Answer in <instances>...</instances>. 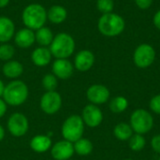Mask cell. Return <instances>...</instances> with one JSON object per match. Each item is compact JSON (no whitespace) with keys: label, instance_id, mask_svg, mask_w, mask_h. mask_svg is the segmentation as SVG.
<instances>
[{"label":"cell","instance_id":"3957f363","mask_svg":"<svg viewBox=\"0 0 160 160\" xmlns=\"http://www.w3.org/2000/svg\"><path fill=\"white\" fill-rule=\"evenodd\" d=\"M49 49L56 59H68L75 51V40L68 33H58L54 36Z\"/></svg>","mask_w":160,"mask_h":160},{"label":"cell","instance_id":"ffe728a7","mask_svg":"<svg viewBox=\"0 0 160 160\" xmlns=\"http://www.w3.org/2000/svg\"><path fill=\"white\" fill-rule=\"evenodd\" d=\"M2 71H3V74L7 78L16 80L22 74L23 66L19 61L9 60L4 64V66L2 68Z\"/></svg>","mask_w":160,"mask_h":160},{"label":"cell","instance_id":"836d02e7","mask_svg":"<svg viewBox=\"0 0 160 160\" xmlns=\"http://www.w3.org/2000/svg\"><path fill=\"white\" fill-rule=\"evenodd\" d=\"M5 138V129L4 128L0 125V142H2Z\"/></svg>","mask_w":160,"mask_h":160},{"label":"cell","instance_id":"7402d4cb","mask_svg":"<svg viewBox=\"0 0 160 160\" xmlns=\"http://www.w3.org/2000/svg\"><path fill=\"white\" fill-rule=\"evenodd\" d=\"M73 145H74L75 153L82 157L88 156L93 151V143L89 140L84 138H81L80 140L75 142Z\"/></svg>","mask_w":160,"mask_h":160},{"label":"cell","instance_id":"e0dca14e","mask_svg":"<svg viewBox=\"0 0 160 160\" xmlns=\"http://www.w3.org/2000/svg\"><path fill=\"white\" fill-rule=\"evenodd\" d=\"M15 35L13 21L6 16H0V43H8Z\"/></svg>","mask_w":160,"mask_h":160},{"label":"cell","instance_id":"4316f807","mask_svg":"<svg viewBox=\"0 0 160 160\" xmlns=\"http://www.w3.org/2000/svg\"><path fill=\"white\" fill-rule=\"evenodd\" d=\"M145 146V139L141 134L132 135L129 139V147L131 150L135 152H139L142 150Z\"/></svg>","mask_w":160,"mask_h":160},{"label":"cell","instance_id":"7c38bea8","mask_svg":"<svg viewBox=\"0 0 160 160\" xmlns=\"http://www.w3.org/2000/svg\"><path fill=\"white\" fill-rule=\"evenodd\" d=\"M86 97L88 100L94 105L104 104L109 100L110 91L106 86L102 84H94L87 89Z\"/></svg>","mask_w":160,"mask_h":160},{"label":"cell","instance_id":"4fadbf2b","mask_svg":"<svg viewBox=\"0 0 160 160\" xmlns=\"http://www.w3.org/2000/svg\"><path fill=\"white\" fill-rule=\"evenodd\" d=\"M52 74L60 80L69 79L74 71V66L68 59H55L52 66Z\"/></svg>","mask_w":160,"mask_h":160},{"label":"cell","instance_id":"52a82bcc","mask_svg":"<svg viewBox=\"0 0 160 160\" xmlns=\"http://www.w3.org/2000/svg\"><path fill=\"white\" fill-rule=\"evenodd\" d=\"M8 130L16 138L24 136L29 128V123L27 117L22 112L12 113L8 120Z\"/></svg>","mask_w":160,"mask_h":160},{"label":"cell","instance_id":"603a6c76","mask_svg":"<svg viewBox=\"0 0 160 160\" xmlns=\"http://www.w3.org/2000/svg\"><path fill=\"white\" fill-rule=\"evenodd\" d=\"M133 129L131 126L126 123H119L115 126L113 134L120 141H128L132 137Z\"/></svg>","mask_w":160,"mask_h":160},{"label":"cell","instance_id":"8d00e7d4","mask_svg":"<svg viewBox=\"0 0 160 160\" xmlns=\"http://www.w3.org/2000/svg\"><path fill=\"white\" fill-rule=\"evenodd\" d=\"M125 160H133V159H129V158H128V159H125Z\"/></svg>","mask_w":160,"mask_h":160},{"label":"cell","instance_id":"d4e9b609","mask_svg":"<svg viewBox=\"0 0 160 160\" xmlns=\"http://www.w3.org/2000/svg\"><path fill=\"white\" fill-rule=\"evenodd\" d=\"M41 83H42V87L46 90V92L55 91L58 85V81L57 78L52 73H49L43 76Z\"/></svg>","mask_w":160,"mask_h":160},{"label":"cell","instance_id":"7a4b0ae2","mask_svg":"<svg viewBox=\"0 0 160 160\" xmlns=\"http://www.w3.org/2000/svg\"><path fill=\"white\" fill-rule=\"evenodd\" d=\"M29 95V90L25 82L20 80H13L5 86L3 100L7 105L20 106L23 104Z\"/></svg>","mask_w":160,"mask_h":160},{"label":"cell","instance_id":"2e32d148","mask_svg":"<svg viewBox=\"0 0 160 160\" xmlns=\"http://www.w3.org/2000/svg\"><path fill=\"white\" fill-rule=\"evenodd\" d=\"M52 58V54L49 49V47H42L39 46L36 48L31 54L32 62L37 67H46L48 66Z\"/></svg>","mask_w":160,"mask_h":160},{"label":"cell","instance_id":"1f68e13d","mask_svg":"<svg viewBox=\"0 0 160 160\" xmlns=\"http://www.w3.org/2000/svg\"><path fill=\"white\" fill-rule=\"evenodd\" d=\"M7 112V103L0 98V118H2Z\"/></svg>","mask_w":160,"mask_h":160},{"label":"cell","instance_id":"74e56055","mask_svg":"<svg viewBox=\"0 0 160 160\" xmlns=\"http://www.w3.org/2000/svg\"><path fill=\"white\" fill-rule=\"evenodd\" d=\"M68 160H70V159H68Z\"/></svg>","mask_w":160,"mask_h":160},{"label":"cell","instance_id":"d6986e66","mask_svg":"<svg viewBox=\"0 0 160 160\" xmlns=\"http://www.w3.org/2000/svg\"><path fill=\"white\" fill-rule=\"evenodd\" d=\"M68 10L61 5H53L47 10V20L53 24H60L66 21Z\"/></svg>","mask_w":160,"mask_h":160},{"label":"cell","instance_id":"5bb4252c","mask_svg":"<svg viewBox=\"0 0 160 160\" xmlns=\"http://www.w3.org/2000/svg\"><path fill=\"white\" fill-rule=\"evenodd\" d=\"M95 63V55L89 50L80 51L74 59V67L77 70L81 72H85L89 70Z\"/></svg>","mask_w":160,"mask_h":160},{"label":"cell","instance_id":"277c9868","mask_svg":"<svg viewBox=\"0 0 160 160\" xmlns=\"http://www.w3.org/2000/svg\"><path fill=\"white\" fill-rule=\"evenodd\" d=\"M99 32L106 37H115L120 35L125 29L124 19L116 13L103 14L98 22Z\"/></svg>","mask_w":160,"mask_h":160},{"label":"cell","instance_id":"e575fe53","mask_svg":"<svg viewBox=\"0 0 160 160\" xmlns=\"http://www.w3.org/2000/svg\"><path fill=\"white\" fill-rule=\"evenodd\" d=\"M5 84H4V82H3V81L0 79V98L3 96V93H4V90H5Z\"/></svg>","mask_w":160,"mask_h":160},{"label":"cell","instance_id":"f35d334b","mask_svg":"<svg viewBox=\"0 0 160 160\" xmlns=\"http://www.w3.org/2000/svg\"><path fill=\"white\" fill-rule=\"evenodd\" d=\"M159 160H160V158H159Z\"/></svg>","mask_w":160,"mask_h":160},{"label":"cell","instance_id":"9a60e30c","mask_svg":"<svg viewBox=\"0 0 160 160\" xmlns=\"http://www.w3.org/2000/svg\"><path fill=\"white\" fill-rule=\"evenodd\" d=\"M14 41L18 47L22 49H27L36 42L35 31L26 27L22 28L15 33Z\"/></svg>","mask_w":160,"mask_h":160},{"label":"cell","instance_id":"484cf974","mask_svg":"<svg viewBox=\"0 0 160 160\" xmlns=\"http://www.w3.org/2000/svg\"><path fill=\"white\" fill-rule=\"evenodd\" d=\"M15 54V49L11 44L1 43L0 44V60L8 62L13 58Z\"/></svg>","mask_w":160,"mask_h":160},{"label":"cell","instance_id":"ba28073f","mask_svg":"<svg viewBox=\"0 0 160 160\" xmlns=\"http://www.w3.org/2000/svg\"><path fill=\"white\" fill-rule=\"evenodd\" d=\"M134 63L141 68L150 67L156 58V52L149 44H142L134 52Z\"/></svg>","mask_w":160,"mask_h":160},{"label":"cell","instance_id":"5b68a950","mask_svg":"<svg viewBox=\"0 0 160 160\" xmlns=\"http://www.w3.org/2000/svg\"><path fill=\"white\" fill-rule=\"evenodd\" d=\"M61 132L64 140L72 143L82 138L84 132V123L82 119V116L72 114L68 117L62 125Z\"/></svg>","mask_w":160,"mask_h":160},{"label":"cell","instance_id":"f1b7e54d","mask_svg":"<svg viewBox=\"0 0 160 160\" xmlns=\"http://www.w3.org/2000/svg\"><path fill=\"white\" fill-rule=\"evenodd\" d=\"M150 108L151 110L156 112L160 114V95H158L156 97H154L151 101H150Z\"/></svg>","mask_w":160,"mask_h":160},{"label":"cell","instance_id":"83f0119b","mask_svg":"<svg viewBox=\"0 0 160 160\" xmlns=\"http://www.w3.org/2000/svg\"><path fill=\"white\" fill-rule=\"evenodd\" d=\"M113 7H114L113 0H98L97 2L98 9L103 14L111 13L113 9Z\"/></svg>","mask_w":160,"mask_h":160},{"label":"cell","instance_id":"9c48e42d","mask_svg":"<svg viewBox=\"0 0 160 160\" xmlns=\"http://www.w3.org/2000/svg\"><path fill=\"white\" fill-rule=\"evenodd\" d=\"M40 109L46 114H54L62 107V98L56 91H49L42 95L40 98Z\"/></svg>","mask_w":160,"mask_h":160},{"label":"cell","instance_id":"6da1fadb","mask_svg":"<svg viewBox=\"0 0 160 160\" xmlns=\"http://www.w3.org/2000/svg\"><path fill=\"white\" fill-rule=\"evenodd\" d=\"M22 20L26 28L36 31L45 26L47 22V10L40 4H29L22 10Z\"/></svg>","mask_w":160,"mask_h":160},{"label":"cell","instance_id":"8992f818","mask_svg":"<svg viewBox=\"0 0 160 160\" xmlns=\"http://www.w3.org/2000/svg\"><path fill=\"white\" fill-rule=\"evenodd\" d=\"M130 126L137 134H145L149 132L154 126V118L150 112L145 110H136L130 117Z\"/></svg>","mask_w":160,"mask_h":160},{"label":"cell","instance_id":"44dd1931","mask_svg":"<svg viewBox=\"0 0 160 160\" xmlns=\"http://www.w3.org/2000/svg\"><path fill=\"white\" fill-rule=\"evenodd\" d=\"M54 38V35L52 31L47 27V26H42L41 28L38 29L35 31V38L36 42L39 46L42 47H49Z\"/></svg>","mask_w":160,"mask_h":160},{"label":"cell","instance_id":"ac0fdd59","mask_svg":"<svg viewBox=\"0 0 160 160\" xmlns=\"http://www.w3.org/2000/svg\"><path fill=\"white\" fill-rule=\"evenodd\" d=\"M52 140L51 137L47 135H36L30 141L31 149L38 154L47 152L50 148H52Z\"/></svg>","mask_w":160,"mask_h":160},{"label":"cell","instance_id":"4dcf8cb0","mask_svg":"<svg viewBox=\"0 0 160 160\" xmlns=\"http://www.w3.org/2000/svg\"><path fill=\"white\" fill-rule=\"evenodd\" d=\"M136 5L142 9H147L151 7L153 0H135Z\"/></svg>","mask_w":160,"mask_h":160},{"label":"cell","instance_id":"30bf717a","mask_svg":"<svg viewBox=\"0 0 160 160\" xmlns=\"http://www.w3.org/2000/svg\"><path fill=\"white\" fill-rule=\"evenodd\" d=\"M82 119L84 125H86L87 127L97 128L101 124L103 120V113L97 105L89 104L83 108Z\"/></svg>","mask_w":160,"mask_h":160},{"label":"cell","instance_id":"cb8c5ba5","mask_svg":"<svg viewBox=\"0 0 160 160\" xmlns=\"http://www.w3.org/2000/svg\"><path fill=\"white\" fill-rule=\"evenodd\" d=\"M128 101L124 97H116L110 102V109L112 112L119 113L127 110Z\"/></svg>","mask_w":160,"mask_h":160},{"label":"cell","instance_id":"d6a6232c","mask_svg":"<svg viewBox=\"0 0 160 160\" xmlns=\"http://www.w3.org/2000/svg\"><path fill=\"white\" fill-rule=\"evenodd\" d=\"M153 22H154V24L157 28H158L160 30V10H158L155 16H154V19H153Z\"/></svg>","mask_w":160,"mask_h":160},{"label":"cell","instance_id":"f546056e","mask_svg":"<svg viewBox=\"0 0 160 160\" xmlns=\"http://www.w3.org/2000/svg\"><path fill=\"white\" fill-rule=\"evenodd\" d=\"M151 146L153 150L157 153L160 154V135L155 136L151 141Z\"/></svg>","mask_w":160,"mask_h":160},{"label":"cell","instance_id":"d590c367","mask_svg":"<svg viewBox=\"0 0 160 160\" xmlns=\"http://www.w3.org/2000/svg\"><path fill=\"white\" fill-rule=\"evenodd\" d=\"M10 0H0V8H3L8 5Z\"/></svg>","mask_w":160,"mask_h":160},{"label":"cell","instance_id":"8fae6325","mask_svg":"<svg viewBox=\"0 0 160 160\" xmlns=\"http://www.w3.org/2000/svg\"><path fill=\"white\" fill-rule=\"evenodd\" d=\"M74 153L73 143L66 140L55 142L51 148V155L55 160L70 159Z\"/></svg>","mask_w":160,"mask_h":160}]
</instances>
